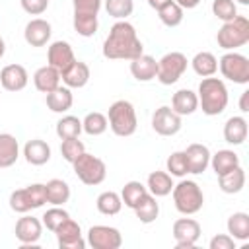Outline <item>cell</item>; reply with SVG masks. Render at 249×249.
I'll list each match as a JSON object with an SVG mask.
<instances>
[{
    "mask_svg": "<svg viewBox=\"0 0 249 249\" xmlns=\"http://www.w3.org/2000/svg\"><path fill=\"white\" fill-rule=\"evenodd\" d=\"M144 53V47L136 35V29L124 21L119 19L113 23L105 43H103V56L105 58H126L132 60Z\"/></svg>",
    "mask_w": 249,
    "mask_h": 249,
    "instance_id": "1",
    "label": "cell"
},
{
    "mask_svg": "<svg viewBox=\"0 0 249 249\" xmlns=\"http://www.w3.org/2000/svg\"><path fill=\"white\" fill-rule=\"evenodd\" d=\"M196 97L206 115H220L228 105V89L218 78H204L198 86Z\"/></svg>",
    "mask_w": 249,
    "mask_h": 249,
    "instance_id": "2",
    "label": "cell"
},
{
    "mask_svg": "<svg viewBox=\"0 0 249 249\" xmlns=\"http://www.w3.org/2000/svg\"><path fill=\"white\" fill-rule=\"evenodd\" d=\"M109 126L117 136H130L136 130V113L130 101L119 99L109 107Z\"/></svg>",
    "mask_w": 249,
    "mask_h": 249,
    "instance_id": "3",
    "label": "cell"
},
{
    "mask_svg": "<svg viewBox=\"0 0 249 249\" xmlns=\"http://www.w3.org/2000/svg\"><path fill=\"white\" fill-rule=\"evenodd\" d=\"M173 202L175 208L181 214H195L202 208L204 196L200 187L195 181H181L179 185H173Z\"/></svg>",
    "mask_w": 249,
    "mask_h": 249,
    "instance_id": "4",
    "label": "cell"
},
{
    "mask_svg": "<svg viewBox=\"0 0 249 249\" xmlns=\"http://www.w3.org/2000/svg\"><path fill=\"white\" fill-rule=\"evenodd\" d=\"M218 45L222 49H235L249 41V19L245 16H235L230 21H224L218 35Z\"/></svg>",
    "mask_w": 249,
    "mask_h": 249,
    "instance_id": "5",
    "label": "cell"
},
{
    "mask_svg": "<svg viewBox=\"0 0 249 249\" xmlns=\"http://www.w3.org/2000/svg\"><path fill=\"white\" fill-rule=\"evenodd\" d=\"M72 165H74V173L78 175V179L84 185H99L105 179V173H107L105 161L99 160L93 154H88V152L78 156V160Z\"/></svg>",
    "mask_w": 249,
    "mask_h": 249,
    "instance_id": "6",
    "label": "cell"
},
{
    "mask_svg": "<svg viewBox=\"0 0 249 249\" xmlns=\"http://www.w3.org/2000/svg\"><path fill=\"white\" fill-rule=\"evenodd\" d=\"M185 68H187V56L183 53H179V51H171V53L163 54L158 60V74H156V78L161 84L171 86V84H175L181 78Z\"/></svg>",
    "mask_w": 249,
    "mask_h": 249,
    "instance_id": "7",
    "label": "cell"
},
{
    "mask_svg": "<svg viewBox=\"0 0 249 249\" xmlns=\"http://www.w3.org/2000/svg\"><path fill=\"white\" fill-rule=\"evenodd\" d=\"M220 70L224 78L237 82V84H247L249 82V60L243 54L237 53H226L220 58Z\"/></svg>",
    "mask_w": 249,
    "mask_h": 249,
    "instance_id": "8",
    "label": "cell"
},
{
    "mask_svg": "<svg viewBox=\"0 0 249 249\" xmlns=\"http://www.w3.org/2000/svg\"><path fill=\"white\" fill-rule=\"evenodd\" d=\"M88 243L93 249H119L123 237L119 230L111 226H91L88 231Z\"/></svg>",
    "mask_w": 249,
    "mask_h": 249,
    "instance_id": "9",
    "label": "cell"
},
{
    "mask_svg": "<svg viewBox=\"0 0 249 249\" xmlns=\"http://www.w3.org/2000/svg\"><path fill=\"white\" fill-rule=\"evenodd\" d=\"M173 237L177 241V249H189L200 237V224L193 218H179L173 224Z\"/></svg>",
    "mask_w": 249,
    "mask_h": 249,
    "instance_id": "10",
    "label": "cell"
},
{
    "mask_svg": "<svg viewBox=\"0 0 249 249\" xmlns=\"http://www.w3.org/2000/svg\"><path fill=\"white\" fill-rule=\"evenodd\" d=\"M152 126L161 136H171L181 128V115H177L171 107H160L156 109L152 117Z\"/></svg>",
    "mask_w": 249,
    "mask_h": 249,
    "instance_id": "11",
    "label": "cell"
},
{
    "mask_svg": "<svg viewBox=\"0 0 249 249\" xmlns=\"http://www.w3.org/2000/svg\"><path fill=\"white\" fill-rule=\"evenodd\" d=\"M54 233H56V239H58V247L60 249H84L86 247V241L82 239V233H80V226L72 218L64 220L56 228Z\"/></svg>",
    "mask_w": 249,
    "mask_h": 249,
    "instance_id": "12",
    "label": "cell"
},
{
    "mask_svg": "<svg viewBox=\"0 0 249 249\" xmlns=\"http://www.w3.org/2000/svg\"><path fill=\"white\" fill-rule=\"evenodd\" d=\"M47 58H49V64L53 68H56L58 72L66 70L76 58H74V51L72 47L66 43V41H54L51 47H49V53H47Z\"/></svg>",
    "mask_w": 249,
    "mask_h": 249,
    "instance_id": "13",
    "label": "cell"
},
{
    "mask_svg": "<svg viewBox=\"0 0 249 249\" xmlns=\"http://www.w3.org/2000/svg\"><path fill=\"white\" fill-rule=\"evenodd\" d=\"M0 84L8 91H19L27 86V70L21 64H8L0 72Z\"/></svg>",
    "mask_w": 249,
    "mask_h": 249,
    "instance_id": "14",
    "label": "cell"
},
{
    "mask_svg": "<svg viewBox=\"0 0 249 249\" xmlns=\"http://www.w3.org/2000/svg\"><path fill=\"white\" fill-rule=\"evenodd\" d=\"M185 161L189 173H202L210 161V152L204 144H189L185 150Z\"/></svg>",
    "mask_w": 249,
    "mask_h": 249,
    "instance_id": "15",
    "label": "cell"
},
{
    "mask_svg": "<svg viewBox=\"0 0 249 249\" xmlns=\"http://www.w3.org/2000/svg\"><path fill=\"white\" fill-rule=\"evenodd\" d=\"M51 23L47 19H41V18H35L31 19L27 25H25V41L31 45V47H43L49 39H51Z\"/></svg>",
    "mask_w": 249,
    "mask_h": 249,
    "instance_id": "16",
    "label": "cell"
},
{
    "mask_svg": "<svg viewBox=\"0 0 249 249\" xmlns=\"http://www.w3.org/2000/svg\"><path fill=\"white\" fill-rule=\"evenodd\" d=\"M130 72H132V76H134L138 82H148V80L156 78V74H158V60H156L154 56L142 53L140 56L132 58V62H130Z\"/></svg>",
    "mask_w": 249,
    "mask_h": 249,
    "instance_id": "17",
    "label": "cell"
},
{
    "mask_svg": "<svg viewBox=\"0 0 249 249\" xmlns=\"http://www.w3.org/2000/svg\"><path fill=\"white\" fill-rule=\"evenodd\" d=\"M16 237L25 245L35 243L41 237V222L37 218H33V216L19 218L18 224H16Z\"/></svg>",
    "mask_w": 249,
    "mask_h": 249,
    "instance_id": "18",
    "label": "cell"
},
{
    "mask_svg": "<svg viewBox=\"0 0 249 249\" xmlns=\"http://www.w3.org/2000/svg\"><path fill=\"white\" fill-rule=\"evenodd\" d=\"M60 76L68 88H82L89 80V66L82 60H74L66 70L60 72Z\"/></svg>",
    "mask_w": 249,
    "mask_h": 249,
    "instance_id": "19",
    "label": "cell"
},
{
    "mask_svg": "<svg viewBox=\"0 0 249 249\" xmlns=\"http://www.w3.org/2000/svg\"><path fill=\"white\" fill-rule=\"evenodd\" d=\"M23 156L25 160L31 163V165H43L51 160V148L45 140H39V138H33V140H27L25 146H23Z\"/></svg>",
    "mask_w": 249,
    "mask_h": 249,
    "instance_id": "20",
    "label": "cell"
},
{
    "mask_svg": "<svg viewBox=\"0 0 249 249\" xmlns=\"http://www.w3.org/2000/svg\"><path fill=\"white\" fill-rule=\"evenodd\" d=\"M198 107V97L195 91L191 89H177L171 97V109L177 115H191L195 109Z\"/></svg>",
    "mask_w": 249,
    "mask_h": 249,
    "instance_id": "21",
    "label": "cell"
},
{
    "mask_svg": "<svg viewBox=\"0 0 249 249\" xmlns=\"http://www.w3.org/2000/svg\"><path fill=\"white\" fill-rule=\"evenodd\" d=\"M33 82H35V88L43 93H49L53 91L54 88H58V82H60V72L56 68H53L51 64L47 66H41L35 76H33Z\"/></svg>",
    "mask_w": 249,
    "mask_h": 249,
    "instance_id": "22",
    "label": "cell"
},
{
    "mask_svg": "<svg viewBox=\"0 0 249 249\" xmlns=\"http://www.w3.org/2000/svg\"><path fill=\"white\" fill-rule=\"evenodd\" d=\"M18 154H19V146H18V140L8 134V132H2L0 134V167H10L16 163L18 160Z\"/></svg>",
    "mask_w": 249,
    "mask_h": 249,
    "instance_id": "23",
    "label": "cell"
},
{
    "mask_svg": "<svg viewBox=\"0 0 249 249\" xmlns=\"http://www.w3.org/2000/svg\"><path fill=\"white\" fill-rule=\"evenodd\" d=\"M47 107L54 113H64L72 107V93L68 88H54L53 91L47 93Z\"/></svg>",
    "mask_w": 249,
    "mask_h": 249,
    "instance_id": "24",
    "label": "cell"
},
{
    "mask_svg": "<svg viewBox=\"0 0 249 249\" xmlns=\"http://www.w3.org/2000/svg\"><path fill=\"white\" fill-rule=\"evenodd\" d=\"M247 136V121L243 117H230L224 126V138L230 144H241Z\"/></svg>",
    "mask_w": 249,
    "mask_h": 249,
    "instance_id": "25",
    "label": "cell"
},
{
    "mask_svg": "<svg viewBox=\"0 0 249 249\" xmlns=\"http://www.w3.org/2000/svg\"><path fill=\"white\" fill-rule=\"evenodd\" d=\"M218 177H220V189L224 193H230V195L239 193L243 189V185H245V171L239 165L230 169V171H226V173H222V175H218Z\"/></svg>",
    "mask_w": 249,
    "mask_h": 249,
    "instance_id": "26",
    "label": "cell"
},
{
    "mask_svg": "<svg viewBox=\"0 0 249 249\" xmlns=\"http://www.w3.org/2000/svg\"><path fill=\"white\" fill-rule=\"evenodd\" d=\"M45 193H47V202L54 206H60L70 198V187L62 179H51L45 185Z\"/></svg>",
    "mask_w": 249,
    "mask_h": 249,
    "instance_id": "27",
    "label": "cell"
},
{
    "mask_svg": "<svg viewBox=\"0 0 249 249\" xmlns=\"http://www.w3.org/2000/svg\"><path fill=\"white\" fill-rule=\"evenodd\" d=\"M148 189L154 196H165L171 193L173 189V181L171 175L165 171H152L148 175Z\"/></svg>",
    "mask_w": 249,
    "mask_h": 249,
    "instance_id": "28",
    "label": "cell"
},
{
    "mask_svg": "<svg viewBox=\"0 0 249 249\" xmlns=\"http://www.w3.org/2000/svg\"><path fill=\"white\" fill-rule=\"evenodd\" d=\"M134 212H136V218H138L142 224L154 222V220L158 218V214H160V206H158V202H156V196L146 193V195L142 196V200L134 206Z\"/></svg>",
    "mask_w": 249,
    "mask_h": 249,
    "instance_id": "29",
    "label": "cell"
},
{
    "mask_svg": "<svg viewBox=\"0 0 249 249\" xmlns=\"http://www.w3.org/2000/svg\"><path fill=\"white\" fill-rule=\"evenodd\" d=\"M156 10H158L160 19H161L165 25H169V27L179 25L181 19H183V8H181L175 0H167V2H163L161 6H158Z\"/></svg>",
    "mask_w": 249,
    "mask_h": 249,
    "instance_id": "30",
    "label": "cell"
},
{
    "mask_svg": "<svg viewBox=\"0 0 249 249\" xmlns=\"http://www.w3.org/2000/svg\"><path fill=\"white\" fill-rule=\"evenodd\" d=\"M237 165H239V158L231 150H218L212 158V167H214L216 175H222V173H226Z\"/></svg>",
    "mask_w": 249,
    "mask_h": 249,
    "instance_id": "31",
    "label": "cell"
},
{
    "mask_svg": "<svg viewBox=\"0 0 249 249\" xmlns=\"http://www.w3.org/2000/svg\"><path fill=\"white\" fill-rule=\"evenodd\" d=\"M228 231L233 239H247L249 237V216L245 212H235L228 218Z\"/></svg>",
    "mask_w": 249,
    "mask_h": 249,
    "instance_id": "32",
    "label": "cell"
},
{
    "mask_svg": "<svg viewBox=\"0 0 249 249\" xmlns=\"http://www.w3.org/2000/svg\"><path fill=\"white\" fill-rule=\"evenodd\" d=\"M193 68L198 76H212L218 68V60L212 53L208 51H202V53H196L195 58H193Z\"/></svg>",
    "mask_w": 249,
    "mask_h": 249,
    "instance_id": "33",
    "label": "cell"
},
{
    "mask_svg": "<svg viewBox=\"0 0 249 249\" xmlns=\"http://www.w3.org/2000/svg\"><path fill=\"white\" fill-rule=\"evenodd\" d=\"M80 132H82V121L74 115H66L56 123V134L62 140L76 138V136H80Z\"/></svg>",
    "mask_w": 249,
    "mask_h": 249,
    "instance_id": "34",
    "label": "cell"
},
{
    "mask_svg": "<svg viewBox=\"0 0 249 249\" xmlns=\"http://www.w3.org/2000/svg\"><path fill=\"white\" fill-rule=\"evenodd\" d=\"M146 195V187L140 183V181H128L124 187H123V193H121V200L128 206V208H134L142 196Z\"/></svg>",
    "mask_w": 249,
    "mask_h": 249,
    "instance_id": "35",
    "label": "cell"
},
{
    "mask_svg": "<svg viewBox=\"0 0 249 249\" xmlns=\"http://www.w3.org/2000/svg\"><path fill=\"white\" fill-rule=\"evenodd\" d=\"M97 14H74V29L82 37H91L97 31Z\"/></svg>",
    "mask_w": 249,
    "mask_h": 249,
    "instance_id": "36",
    "label": "cell"
},
{
    "mask_svg": "<svg viewBox=\"0 0 249 249\" xmlns=\"http://www.w3.org/2000/svg\"><path fill=\"white\" fill-rule=\"evenodd\" d=\"M121 204H123V200L115 191H105V193H101L97 196V210L101 214L113 216V214H117L121 210Z\"/></svg>",
    "mask_w": 249,
    "mask_h": 249,
    "instance_id": "37",
    "label": "cell"
},
{
    "mask_svg": "<svg viewBox=\"0 0 249 249\" xmlns=\"http://www.w3.org/2000/svg\"><path fill=\"white\" fill-rule=\"evenodd\" d=\"M82 128H84L88 134L97 136V134L105 132V128H107V117H105L103 113H99V111L88 113L86 119H84V123H82Z\"/></svg>",
    "mask_w": 249,
    "mask_h": 249,
    "instance_id": "38",
    "label": "cell"
},
{
    "mask_svg": "<svg viewBox=\"0 0 249 249\" xmlns=\"http://www.w3.org/2000/svg\"><path fill=\"white\" fill-rule=\"evenodd\" d=\"M132 0H105V10L109 16L117 18V19H124L126 16L132 14Z\"/></svg>",
    "mask_w": 249,
    "mask_h": 249,
    "instance_id": "39",
    "label": "cell"
},
{
    "mask_svg": "<svg viewBox=\"0 0 249 249\" xmlns=\"http://www.w3.org/2000/svg\"><path fill=\"white\" fill-rule=\"evenodd\" d=\"M60 152H62V156H64L66 161L74 163V161L78 160V156H82L86 150H84L82 140H78V136H76V138H66V140H62Z\"/></svg>",
    "mask_w": 249,
    "mask_h": 249,
    "instance_id": "40",
    "label": "cell"
},
{
    "mask_svg": "<svg viewBox=\"0 0 249 249\" xmlns=\"http://www.w3.org/2000/svg\"><path fill=\"white\" fill-rule=\"evenodd\" d=\"M23 193H25L27 202H29L31 208H39V206H43V204L47 202L45 185H41V183H33V185H29V187H25Z\"/></svg>",
    "mask_w": 249,
    "mask_h": 249,
    "instance_id": "41",
    "label": "cell"
},
{
    "mask_svg": "<svg viewBox=\"0 0 249 249\" xmlns=\"http://www.w3.org/2000/svg\"><path fill=\"white\" fill-rule=\"evenodd\" d=\"M68 218H70V216H68V212H66L64 208L54 206V208H49V210L43 214V224L47 226V230L56 231V228H58L64 220H68Z\"/></svg>",
    "mask_w": 249,
    "mask_h": 249,
    "instance_id": "42",
    "label": "cell"
},
{
    "mask_svg": "<svg viewBox=\"0 0 249 249\" xmlns=\"http://www.w3.org/2000/svg\"><path fill=\"white\" fill-rule=\"evenodd\" d=\"M212 12L222 21H230V19H233L237 16V10H235L233 0H214L212 2Z\"/></svg>",
    "mask_w": 249,
    "mask_h": 249,
    "instance_id": "43",
    "label": "cell"
},
{
    "mask_svg": "<svg viewBox=\"0 0 249 249\" xmlns=\"http://www.w3.org/2000/svg\"><path fill=\"white\" fill-rule=\"evenodd\" d=\"M167 171L171 175H177V177H183L187 171V161H185V152H173L169 158H167Z\"/></svg>",
    "mask_w": 249,
    "mask_h": 249,
    "instance_id": "44",
    "label": "cell"
},
{
    "mask_svg": "<svg viewBox=\"0 0 249 249\" xmlns=\"http://www.w3.org/2000/svg\"><path fill=\"white\" fill-rule=\"evenodd\" d=\"M10 206H12V210L21 212V214H25V212L31 210V206H29V202H27V196H25L23 189H18V191H14V193L10 195Z\"/></svg>",
    "mask_w": 249,
    "mask_h": 249,
    "instance_id": "45",
    "label": "cell"
},
{
    "mask_svg": "<svg viewBox=\"0 0 249 249\" xmlns=\"http://www.w3.org/2000/svg\"><path fill=\"white\" fill-rule=\"evenodd\" d=\"M74 14H97L101 8V0H72Z\"/></svg>",
    "mask_w": 249,
    "mask_h": 249,
    "instance_id": "46",
    "label": "cell"
},
{
    "mask_svg": "<svg viewBox=\"0 0 249 249\" xmlns=\"http://www.w3.org/2000/svg\"><path fill=\"white\" fill-rule=\"evenodd\" d=\"M21 6L27 14H33V16H39L47 10L49 6V0H21Z\"/></svg>",
    "mask_w": 249,
    "mask_h": 249,
    "instance_id": "47",
    "label": "cell"
},
{
    "mask_svg": "<svg viewBox=\"0 0 249 249\" xmlns=\"http://www.w3.org/2000/svg\"><path fill=\"white\" fill-rule=\"evenodd\" d=\"M210 249H235L233 237H230V235H216L210 241Z\"/></svg>",
    "mask_w": 249,
    "mask_h": 249,
    "instance_id": "48",
    "label": "cell"
},
{
    "mask_svg": "<svg viewBox=\"0 0 249 249\" xmlns=\"http://www.w3.org/2000/svg\"><path fill=\"white\" fill-rule=\"evenodd\" d=\"M239 109H241V111H249V91H243V93H241Z\"/></svg>",
    "mask_w": 249,
    "mask_h": 249,
    "instance_id": "49",
    "label": "cell"
},
{
    "mask_svg": "<svg viewBox=\"0 0 249 249\" xmlns=\"http://www.w3.org/2000/svg\"><path fill=\"white\" fill-rule=\"evenodd\" d=\"M175 2H177L181 8H195L200 0H175Z\"/></svg>",
    "mask_w": 249,
    "mask_h": 249,
    "instance_id": "50",
    "label": "cell"
},
{
    "mask_svg": "<svg viewBox=\"0 0 249 249\" xmlns=\"http://www.w3.org/2000/svg\"><path fill=\"white\" fill-rule=\"evenodd\" d=\"M163 2H167V0H148V4H150L152 8H158V6H161Z\"/></svg>",
    "mask_w": 249,
    "mask_h": 249,
    "instance_id": "51",
    "label": "cell"
},
{
    "mask_svg": "<svg viewBox=\"0 0 249 249\" xmlns=\"http://www.w3.org/2000/svg\"><path fill=\"white\" fill-rule=\"evenodd\" d=\"M4 51H6V45H4V39L0 37V58L4 56Z\"/></svg>",
    "mask_w": 249,
    "mask_h": 249,
    "instance_id": "52",
    "label": "cell"
},
{
    "mask_svg": "<svg viewBox=\"0 0 249 249\" xmlns=\"http://www.w3.org/2000/svg\"><path fill=\"white\" fill-rule=\"evenodd\" d=\"M237 2H239V4H245V6L249 4V0H237Z\"/></svg>",
    "mask_w": 249,
    "mask_h": 249,
    "instance_id": "53",
    "label": "cell"
}]
</instances>
